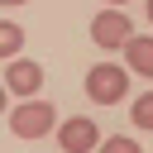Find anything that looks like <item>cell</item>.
<instances>
[{
    "instance_id": "1",
    "label": "cell",
    "mask_w": 153,
    "mask_h": 153,
    "mask_svg": "<svg viewBox=\"0 0 153 153\" xmlns=\"http://www.w3.org/2000/svg\"><path fill=\"white\" fill-rule=\"evenodd\" d=\"M129 91V67H115V62H96L86 72V96L96 105H120Z\"/></svg>"
},
{
    "instance_id": "2",
    "label": "cell",
    "mask_w": 153,
    "mask_h": 153,
    "mask_svg": "<svg viewBox=\"0 0 153 153\" xmlns=\"http://www.w3.org/2000/svg\"><path fill=\"white\" fill-rule=\"evenodd\" d=\"M53 129H57V110L48 100H24V105L10 110V134L14 139H43Z\"/></svg>"
},
{
    "instance_id": "3",
    "label": "cell",
    "mask_w": 153,
    "mask_h": 153,
    "mask_svg": "<svg viewBox=\"0 0 153 153\" xmlns=\"http://www.w3.org/2000/svg\"><path fill=\"white\" fill-rule=\"evenodd\" d=\"M57 143H62V153H96L100 148V129H96L91 115H72V120L57 124Z\"/></svg>"
},
{
    "instance_id": "4",
    "label": "cell",
    "mask_w": 153,
    "mask_h": 153,
    "mask_svg": "<svg viewBox=\"0 0 153 153\" xmlns=\"http://www.w3.org/2000/svg\"><path fill=\"white\" fill-rule=\"evenodd\" d=\"M129 38H134V24H129L124 10H100V14L91 19V43H100V48H124Z\"/></svg>"
},
{
    "instance_id": "5",
    "label": "cell",
    "mask_w": 153,
    "mask_h": 153,
    "mask_svg": "<svg viewBox=\"0 0 153 153\" xmlns=\"http://www.w3.org/2000/svg\"><path fill=\"white\" fill-rule=\"evenodd\" d=\"M5 81H10V91H14V96H38V86H43V67H38V62H29V57H10Z\"/></svg>"
},
{
    "instance_id": "6",
    "label": "cell",
    "mask_w": 153,
    "mask_h": 153,
    "mask_svg": "<svg viewBox=\"0 0 153 153\" xmlns=\"http://www.w3.org/2000/svg\"><path fill=\"white\" fill-rule=\"evenodd\" d=\"M124 67H129L134 76H153V33H148V38L134 33V38L124 43Z\"/></svg>"
},
{
    "instance_id": "7",
    "label": "cell",
    "mask_w": 153,
    "mask_h": 153,
    "mask_svg": "<svg viewBox=\"0 0 153 153\" xmlns=\"http://www.w3.org/2000/svg\"><path fill=\"white\" fill-rule=\"evenodd\" d=\"M19 48H24V29L14 19H5L0 24V57H19Z\"/></svg>"
},
{
    "instance_id": "8",
    "label": "cell",
    "mask_w": 153,
    "mask_h": 153,
    "mask_svg": "<svg viewBox=\"0 0 153 153\" xmlns=\"http://www.w3.org/2000/svg\"><path fill=\"white\" fill-rule=\"evenodd\" d=\"M129 120H134L143 134H153V91H143V96L134 100V115H129Z\"/></svg>"
},
{
    "instance_id": "9",
    "label": "cell",
    "mask_w": 153,
    "mask_h": 153,
    "mask_svg": "<svg viewBox=\"0 0 153 153\" xmlns=\"http://www.w3.org/2000/svg\"><path fill=\"white\" fill-rule=\"evenodd\" d=\"M96 153H139V143H134V139H124V134H115V139H105Z\"/></svg>"
},
{
    "instance_id": "10",
    "label": "cell",
    "mask_w": 153,
    "mask_h": 153,
    "mask_svg": "<svg viewBox=\"0 0 153 153\" xmlns=\"http://www.w3.org/2000/svg\"><path fill=\"white\" fill-rule=\"evenodd\" d=\"M110 10H124V0H110Z\"/></svg>"
},
{
    "instance_id": "11",
    "label": "cell",
    "mask_w": 153,
    "mask_h": 153,
    "mask_svg": "<svg viewBox=\"0 0 153 153\" xmlns=\"http://www.w3.org/2000/svg\"><path fill=\"white\" fill-rule=\"evenodd\" d=\"M0 5H24V0H0Z\"/></svg>"
},
{
    "instance_id": "12",
    "label": "cell",
    "mask_w": 153,
    "mask_h": 153,
    "mask_svg": "<svg viewBox=\"0 0 153 153\" xmlns=\"http://www.w3.org/2000/svg\"><path fill=\"white\" fill-rule=\"evenodd\" d=\"M148 24H153V0H148Z\"/></svg>"
}]
</instances>
